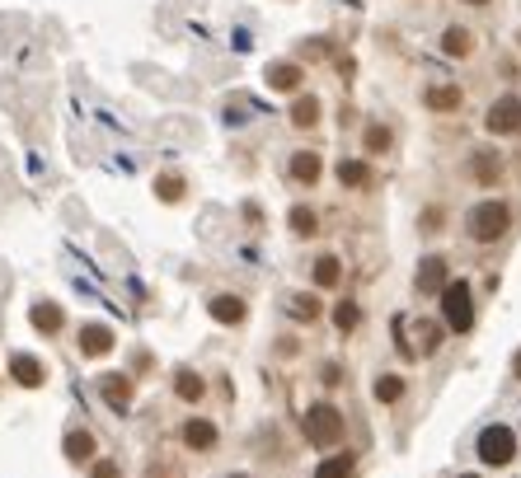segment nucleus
I'll return each instance as SVG.
<instances>
[{
  "mask_svg": "<svg viewBox=\"0 0 521 478\" xmlns=\"http://www.w3.org/2000/svg\"><path fill=\"white\" fill-rule=\"evenodd\" d=\"M465 225H470V239H479V244H493V239H503V235H508L512 212H508L503 202H479L474 212L465 216Z\"/></svg>",
  "mask_w": 521,
  "mask_h": 478,
  "instance_id": "nucleus-1",
  "label": "nucleus"
},
{
  "mask_svg": "<svg viewBox=\"0 0 521 478\" xmlns=\"http://www.w3.org/2000/svg\"><path fill=\"white\" fill-rule=\"evenodd\" d=\"M301 431H305V441L310 446H339L343 441V418H339V408H329V404H315L310 413H301Z\"/></svg>",
  "mask_w": 521,
  "mask_h": 478,
  "instance_id": "nucleus-2",
  "label": "nucleus"
},
{
  "mask_svg": "<svg viewBox=\"0 0 521 478\" xmlns=\"http://www.w3.org/2000/svg\"><path fill=\"white\" fill-rule=\"evenodd\" d=\"M442 315H446V328H455V334H470V328H474V296H470L465 282H446Z\"/></svg>",
  "mask_w": 521,
  "mask_h": 478,
  "instance_id": "nucleus-3",
  "label": "nucleus"
},
{
  "mask_svg": "<svg viewBox=\"0 0 521 478\" xmlns=\"http://www.w3.org/2000/svg\"><path fill=\"white\" fill-rule=\"evenodd\" d=\"M512 455H517V436H512V427L493 422V427L479 431V460H484V465H512Z\"/></svg>",
  "mask_w": 521,
  "mask_h": 478,
  "instance_id": "nucleus-4",
  "label": "nucleus"
},
{
  "mask_svg": "<svg viewBox=\"0 0 521 478\" xmlns=\"http://www.w3.org/2000/svg\"><path fill=\"white\" fill-rule=\"evenodd\" d=\"M517 127H521V99H517V94H503V99H498L493 109H489V132H493V136H508V132H517Z\"/></svg>",
  "mask_w": 521,
  "mask_h": 478,
  "instance_id": "nucleus-5",
  "label": "nucleus"
},
{
  "mask_svg": "<svg viewBox=\"0 0 521 478\" xmlns=\"http://www.w3.org/2000/svg\"><path fill=\"white\" fill-rule=\"evenodd\" d=\"M10 376H14V385H24V389H38V385L48 380V376H43V361H38V357H24V352H19V357H10Z\"/></svg>",
  "mask_w": 521,
  "mask_h": 478,
  "instance_id": "nucleus-6",
  "label": "nucleus"
},
{
  "mask_svg": "<svg viewBox=\"0 0 521 478\" xmlns=\"http://www.w3.org/2000/svg\"><path fill=\"white\" fill-rule=\"evenodd\" d=\"M80 352H85V357H103V352H113V328L85 324V328H80Z\"/></svg>",
  "mask_w": 521,
  "mask_h": 478,
  "instance_id": "nucleus-7",
  "label": "nucleus"
},
{
  "mask_svg": "<svg viewBox=\"0 0 521 478\" xmlns=\"http://www.w3.org/2000/svg\"><path fill=\"white\" fill-rule=\"evenodd\" d=\"M29 319H33V328H38V334H61V324H66V315H61V305H52V300H38V305L29 309Z\"/></svg>",
  "mask_w": 521,
  "mask_h": 478,
  "instance_id": "nucleus-8",
  "label": "nucleus"
},
{
  "mask_svg": "<svg viewBox=\"0 0 521 478\" xmlns=\"http://www.w3.org/2000/svg\"><path fill=\"white\" fill-rule=\"evenodd\" d=\"M301 66H296V61H273V66H268V85H273V90H301Z\"/></svg>",
  "mask_w": 521,
  "mask_h": 478,
  "instance_id": "nucleus-9",
  "label": "nucleus"
},
{
  "mask_svg": "<svg viewBox=\"0 0 521 478\" xmlns=\"http://www.w3.org/2000/svg\"><path fill=\"white\" fill-rule=\"evenodd\" d=\"M99 389H103V399H109L118 413H128V404H132V380L128 376H103Z\"/></svg>",
  "mask_w": 521,
  "mask_h": 478,
  "instance_id": "nucleus-10",
  "label": "nucleus"
},
{
  "mask_svg": "<svg viewBox=\"0 0 521 478\" xmlns=\"http://www.w3.org/2000/svg\"><path fill=\"white\" fill-rule=\"evenodd\" d=\"M183 446H189V450H212L216 446V427L207 418H193L189 427H183Z\"/></svg>",
  "mask_w": 521,
  "mask_h": 478,
  "instance_id": "nucleus-11",
  "label": "nucleus"
},
{
  "mask_svg": "<svg viewBox=\"0 0 521 478\" xmlns=\"http://www.w3.org/2000/svg\"><path fill=\"white\" fill-rule=\"evenodd\" d=\"M207 309H212L216 324H240L244 319V300L240 296H216V300H207Z\"/></svg>",
  "mask_w": 521,
  "mask_h": 478,
  "instance_id": "nucleus-12",
  "label": "nucleus"
},
{
  "mask_svg": "<svg viewBox=\"0 0 521 478\" xmlns=\"http://www.w3.org/2000/svg\"><path fill=\"white\" fill-rule=\"evenodd\" d=\"M428 109L432 113H455V109H461V90H455V85H432L428 90Z\"/></svg>",
  "mask_w": 521,
  "mask_h": 478,
  "instance_id": "nucleus-13",
  "label": "nucleus"
},
{
  "mask_svg": "<svg viewBox=\"0 0 521 478\" xmlns=\"http://www.w3.org/2000/svg\"><path fill=\"white\" fill-rule=\"evenodd\" d=\"M174 394H179L183 404H198L202 394H207V385H202V376H193V370H179V376H174Z\"/></svg>",
  "mask_w": 521,
  "mask_h": 478,
  "instance_id": "nucleus-14",
  "label": "nucleus"
},
{
  "mask_svg": "<svg viewBox=\"0 0 521 478\" xmlns=\"http://www.w3.org/2000/svg\"><path fill=\"white\" fill-rule=\"evenodd\" d=\"M320 169H324V164H320V155H315V151H301L296 160H291V178H301V183H315V178H320Z\"/></svg>",
  "mask_w": 521,
  "mask_h": 478,
  "instance_id": "nucleus-15",
  "label": "nucleus"
},
{
  "mask_svg": "<svg viewBox=\"0 0 521 478\" xmlns=\"http://www.w3.org/2000/svg\"><path fill=\"white\" fill-rule=\"evenodd\" d=\"M94 450H99V446H94V436H90V431H71V436H66V460L85 465Z\"/></svg>",
  "mask_w": 521,
  "mask_h": 478,
  "instance_id": "nucleus-16",
  "label": "nucleus"
},
{
  "mask_svg": "<svg viewBox=\"0 0 521 478\" xmlns=\"http://www.w3.org/2000/svg\"><path fill=\"white\" fill-rule=\"evenodd\" d=\"M339 183H343V188H366V183H371V169H366L362 160H343V164H339Z\"/></svg>",
  "mask_w": 521,
  "mask_h": 478,
  "instance_id": "nucleus-17",
  "label": "nucleus"
},
{
  "mask_svg": "<svg viewBox=\"0 0 521 478\" xmlns=\"http://www.w3.org/2000/svg\"><path fill=\"white\" fill-rule=\"evenodd\" d=\"M446 282V258H423L419 267V291H437Z\"/></svg>",
  "mask_w": 521,
  "mask_h": 478,
  "instance_id": "nucleus-18",
  "label": "nucleus"
},
{
  "mask_svg": "<svg viewBox=\"0 0 521 478\" xmlns=\"http://www.w3.org/2000/svg\"><path fill=\"white\" fill-rule=\"evenodd\" d=\"M352 469H358L352 455H329V460L315 469V478H352Z\"/></svg>",
  "mask_w": 521,
  "mask_h": 478,
  "instance_id": "nucleus-19",
  "label": "nucleus"
},
{
  "mask_svg": "<svg viewBox=\"0 0 521 478\" xmlns=\"http://www.w3.org/2000/svg\"><path fill=\"white\" fill-rule=\"evenodd\" d=\"M291 122H296V127H315V122H320V99H296V103H291Z\"/></svg>",
  "mask_w": 521,
  "mask_h": 478,
  "instance_id": "nucleus-20",
  "label": "nucleus"
},
{
  "mask_svg": "<svg viewBox=\"0 0 521 478\" xmlns=\"http://www.w3.org/2000/svg\"><path fill=\"white\" fill-rule=\"evenodd\" d=\"M339 282H343L339 258H329V254H324V258H315V286H324V291H329V286H339Z\"/></svg>",
  "mask_w": 521,
  "mask_h": 478,
  "instance_id": "nucleus-21",
  "label": "nucleus"
},
{
  "mask_svg": "<svg viewBox=\"0 0 521 478\" xmlns=\"http://www.w3.org/2000/svg\"><path fill=\"white\" fill-rule=\"evenodd\" d=\"M291 230H296L301 239H310V235L320 230V216L310 212V206H296V212H291Z\"/></svg>",
  "mask_w": 521,
  "mask_h": 478,
  "instance_id": "nucleus-22",
  "label": "nucleus"
},
{
  "mask_svg": "<svg viewBox=\"0 0 521 478\" xmlns=\"http://www.w3.org/2000/svg\"><path fill=\"white\" fill-rule=\"evenodd\" d=\"M333 324H339L343 334H352V328L362 324V305H358V300H343L339 309H333Z\"/></svg>",
  "mask_w": 521,
  "mask_h": 478,
  "instance_id": "nucleus-23",
  "label": "nucleus"
},
{
  "mask_svg": "<svg viewBox=\"0 0 521 478\" xmlns=\"http://www.w3.org/2000/svg\"><path fill=\"white\" fill-rule=\"evenodd\" d=\"M470 48H474V43H470L465 29H446V38H442V52H446V56H470Z\"/></svg>",
  "mask_w": 521,
  "mask_h": 478,
  "instance_id": "nucleus-24",
  "label": "nucleus"
},
{
  "mask_svg": "<svg viewBox=\"0 0 521 478\" xmlns=\"http://www.w3.org/2000/svg\"><path fill=\"white\" fill-rule=\"evenodd\" d=\"M155 197L160 202H183V178L179 174H160L155 178Z\"/></svg>",
  "mask_w": 521,
  "mask_h": 478,
  "instance_id": "nucleus-25",
  "label": "nucleus"
},
{
  "mask_svg": "<svg viewBox=\"0 0 521 478\" xmlns=\"http://www.w3.org/2000/svg\"><path fill=\"white\" fill-rule=\"evenodd\" d=\"M400 394H404V380H400V376H381V380H376V399H381V404H394Z\"/></svg>",
  "mask_w": 521,
  "mask_h": 478,
  "instance_id": "nucleus-26",
  "label": "nucleus"
},
{
  "mask_svg": "<svg viewBox=\"0 0 521 478\" xmlns=\"http://www.w3.org/2000/svg\"><path fill=\"white\" fill-rule=\"evenodd\" d=\"M291 315H301V319H315V315H320L315 296H291Z\"/></svg>",
  "mask_w": 521,
  "mask_h": 478,
  "instance_id": "nucleus-27",
  "label": "nucleus"
},
{
  "mask_svg": "<svg viewBox=\"0 0 521 478\" xmlns=\"http://www.w3.org/2000/svg\"><path fill=\"white\" fill-rule=\"evenodd\" d=\"M474 169H479V178H484V183H493V178H498V160H493V155H479Z\"/></svg>",
  "mask_w": 521,
  "mask_h": 478,
  "instance_id": "nucleus-28",
  "label": "nucleus"
},
{
  "mask_svg": "<svg viewBox=\"0 0 521 478\" xmlns=\"http://www.w3.org/2000/svg\"><path fill=\"white\" fill-rule=\"evenodd\" d=\"M366 145H371V151H390V132L385 127H371L366 132Z\"/></svg>",
  "mask_w": 521,
  "mask_h": 478,
  "instance_id": "nucleus-29",
  "label": "nucleus"
},
{
  "mask_svg": "<svg viewBox=\"0 0 521 478\" xmlns=\"http://www.w3.org/2000/svg\"><path fill=\"white\" fill-rule=\"evenodd\" d=\"M320 380H324V385H339V380H343V370L329 361V366H320Z\"/></svg>",
  "mask_w": 521,
  "mask_h": 478,
  "instance_id": "nucleus-30",
  "label": "nucleus"
},
{
  "mask_svg": "<svg viewBox=\"0 0 521 478\" xmlns=\"http://www.w3.org/2000/svg\"><path fill=\"white\" fill-rule=\"evenodd\" d=\"M94 478H118V465H113V460H103V465H94Z\"/></svg>",
  "mask_w": 521,
  "mask_h": 478,
  "instance_id": "nucleus-31",
  "label": "nucleus"
},
{
  "mask_svg": "<svg viewBox=\"0 0 521 478\" xmlns=\"http://www.w3.org/2000/svg\"><path fill=\"white\" fill-rule=\"evenodd\" d=\"M512 376L521 380V352H517V357H512Z\"/></svg>",
  "mask_w": 521,
  "mask_h": 478,
  "instance_id": "nucleus-32",
  "label": "nucleus"
},
{
  "mask_svg": "<svg viewBox=\"0 0 521 478\" xmlns=\"http://www.w3.org/2000/svg\"><path fill=\"white\" fill-rule=\"evenodd\" d=\"M465 5H484V0H465Z\"/></svg>",
  "mask_w": 521,
  "mask_h": 478,
  "instance_id": "nucleus-33",
  "label": "nucleus"
},
{
  "mask_svg": "<svg viewBox=\"0 0 521 478\" xmlns=\"http://www.w3.org/2000/svg\"><path fill=\"white\" fill-rule=\"evenodd\" d=\"M461 478H479V474H461Z\"/></svg>",
  "mask_w": 521,
  "mask_h": 478,
  "instance_id": "nucleus-34",
  "label": "nucleus"
},
{
  "mask_svg": "<svg viewBox=\"0 0 521 478\" xmlns=\"http://www.w3.org/2000/svg\"><path fill=\"white\" fill-rule=\"evenodd\" d=\"M231 478H244V474H231Z\"/></svg>",
  "mask_w": 521,
  "mask_h": 478,
  "instance_id": "nucleus-35",
  "label": "nucleus"
}]
</instances>
